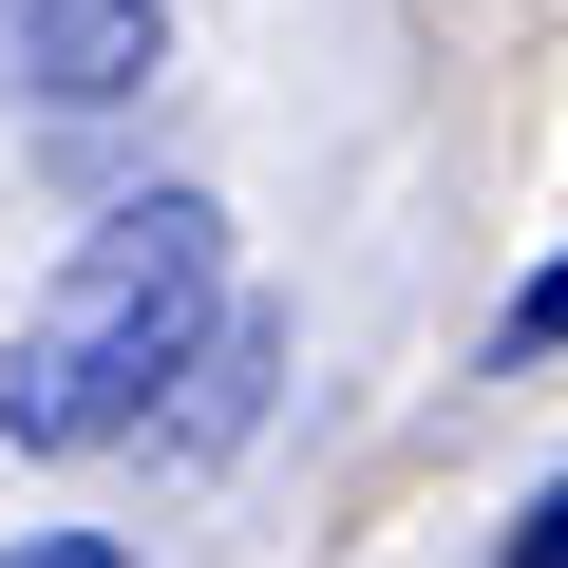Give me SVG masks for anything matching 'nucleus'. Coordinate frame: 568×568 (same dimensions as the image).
Masks as SVG:
<instances>
[{"label":"nucleus","mask_w":568,"mask_h":568,"mask_svg":"<svg viewBox=\"0 0 568 568\" xmlns=\"http://www.w3.org/2000/svg\"><path fill=\"white\" fill-rule=\"evenodd\" d=\"M0 568H133L114 530H39V549H0Z\"/></svg>","instance_id":"obj_4"},{"label":"nucleus","mask_w":568,"mask_h":568,"mask_svg":"<svg viewBox=\"0 0 568 568\" xmlns=\"http://www.w3.org/2000/svg\"><path fill=\"white\" fill-rule=\"evenodd\" d=\"M209 323H227V209H209V190H133V209H95L77 265L39 284V323L0 342V436H20V455L152 436V379H190Z\"/></svg>","instance_id":"obj_1"},{"label":"nucleus","mask_w":568,"mask_h":568,"mask_svg":"<svg viewBox=\"0 0 568 568\" xmlns=\"http://www.w3.org/2000/svg\"><path fill=\"white\" fill-rule=\"evenodd\" d=\"M171 58V0H0V95H39V114H114L152 95Z\"/></svg>","instance_id":"obj_2"},{"label":"nucleus","mask_w":568,"mask_h":568,"mask_svg":"<svg viewBox=\"0 0 568 568\" xmlns=\"http://www.w3.org/2000/svg\"><path fill=\"white\" fill-rule=\"evenodd\" d=\"M265 379H284V323H246V304H227V323L190 342V379H171V417H152V455H171V474H209V455H227V436L265 417Z\"/></svg>","instance_id":"obj_3"},{"label":"nucleus","mask_w":568,"mask_h":568,"mask_svg":"<svg viewBox=\"0 0 568 568\" xmlns=\"http://www.w3.org/2000/svg\"><path fill=\"white\" fill-rule=\"evenodd\" d=\"M511 342H568V265H549V284H530V304H511Z\"/></svg>","instance_id":"obj_5"},{"label":"nucleus","mask_w":568,"mask_h":568,"mask_svg":"<svg viewBox=\"0 0 568 568\" xmlns=\"http://www.w3.org/2000/svg\"><path fill=\"white\" fill-rule=\"evenodd\" d=\"M511 568H568V493H549V511H530V530H511Z\"/></svg>","instance_id":"obj_6"}]
</instances>
